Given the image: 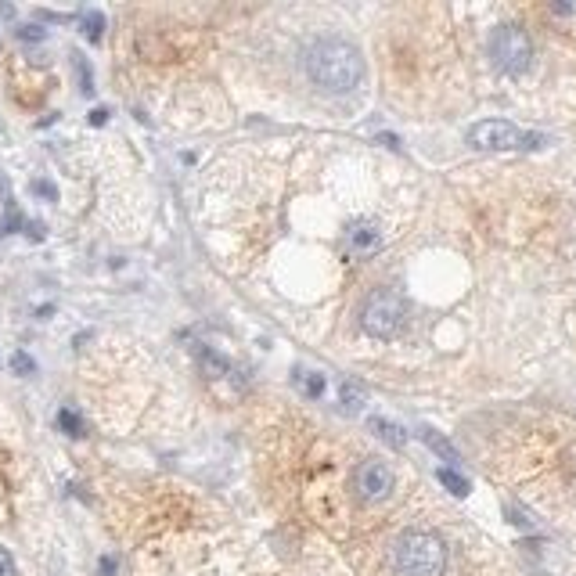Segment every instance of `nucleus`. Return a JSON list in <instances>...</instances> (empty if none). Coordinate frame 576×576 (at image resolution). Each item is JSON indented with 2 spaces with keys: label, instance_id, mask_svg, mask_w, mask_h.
Returning <instances> with one entry per match:
<instances>
[{
  "label": "nucleus",
  "instance_id": "obj_1",
  "mask_svg": "<svg viewBox=\"0 0 576 576\" xmlns=\"http://www.w3.org/2000/svg\"><path fill=\"white\" fill-rule=\"evenodd\" d=\"M306 72L328 94H350L360 80H364V58L353 44L335 40V36H321L306 47Z\"/></svg>",
  "mask_w": 576,
  "mask_h": 576
},
{
  "label": "nucleus",
  "instance_id": "obj_2",
  "mask_svg": "<svg viewBox=\"0 0 576 576\" xmlns=\"http://www.w3.org/2000/svg\"><path fill=\"white\" fill-rule=\"evenodd\" d=\"M393 562L400 576H443L447 573V548L436 533L407 530L396 540Z\"/></svg>",
  "mask_w": 576,
  "mask_h": 576
},
{
  "label": "nucleus",
  "instance_id": "obj_3",
  "mask_svg": "<svg viewBox=\"0 0 576 576\" xmlns=\"http://www.w3.org/2000/svg\"><path fill=\"white\" fill-rule=\"evenodd\" d=\"M407 317L404 296L393 292V288H375L368 299H364V310H360V324L371 339H393L400 335Z\"/></svg>",
  "mask_w": 576,
  "mask_h": 576
},
{
  "label": "nucleus",
  "instance_id": "obj_4",
  "mask_svg": "<svg viewBox=\"0 0 576 576\" xmlns=\"http://www.w3.org/2000/svg\"><path fill=\"white\" fill-rule=\"evenodd\" d=\"M468 144L483 148V152H522V148H540L544 137L526 134L515 123H504V119H483L468 130Z\"/></svg>",
  "mask_w": 576,
  "mask_h": 576
},
{
  "label": "nucleus",
  "instance_id": "obj_5",
  "mask_svg": "<svg viewBox=\"0 0 576 576\" xmlns=\"http://www.w3.org/2000/svg\"><path fill=\"white\" fill-rule=\"evenodd\" d=\"M490 58L501 72L508 76H522L530 69V58H533V44L530 36L522 33L519 26H501L494 36H490Z\"/></svg>",
  "mask_w": 576,
  "mask_h": 576
},
{
  "label": "nucleus",
  "instance_id": "obj_6",
  "mask_svg": "<svg viewBox=\"0 0 576 576\" xmlns=\"http://www.w3.org/2000/svg\"><path fill=\"white\" fill-rule=\"evenodd\" d=\"M389 490H393V468H389L386 461L368 458L353 468V494H357L364 504L386 501Z\"/></svg>",
  "mask_w": 576,
  "mask_h": 576
},
{
  "label": "nucleus",
  "instance_id": "obj_7",
  "mask_svg": "<svg viewBox=\"0 0 576 576\" xmlns=\"http://www.w3.org/2000/svg\"><path fill=\"white\" fill-rule=\"evenodd\" d=\"M342 249H346V256H353V260L375 256V252L382 249V231H378V224H371V220H357V224H350L342 231Z\"/></svg>",
  "mask_w": 576,
  "mask_h": 576
},
{
  "label": "nucleus",
  "instance_id": "obj_8",
  "mask_svg": "<svg viewBox=\"0 0 576 576\" xmlns=\"http://www.w3.org/2000/svg\"><path fill=\"white\" fill-rule=\"evenodd\" d=\"M360 407H364V389H360L353 378L339 382V411L342 414H357Z\"/></svg>",
  "mask_w": 576,
  "mask_h": 576
},
{
  "label": "nucleus",
  "instance_id": "obj_9",
  "mask_svg": "<svg viewBox=\"0 0 576 576\" xmlns=\"http://www.w3.org/2000/svg\"><path fill=\"white\" fill-rule=\"evenodd\" d=\"M198 360H202V368H206V375L209 378H231L234 375V368L227 364L220 353H213L209 346H198Z\"/></svg>",
  "mask_w": 576,
  "mask_h": 576
},
{
  "label": "nucleus",
  "instance_id": "obj_10",
  "mask_svg": "<svg viewBox=\"0 0 576 576\" xmlns=\"http://www.w3.org/2000/svg\"><path fill=\"white\" fill-rule=\"evenodd\" d=\"M368 425H371V432H375L378 440H386L389 447L400 450V447H404V443H407L404 429H400V425H396V422H386V418H371Z\"/></svg>",
  "mask_w": 576,
  "mask_h": 576
},
{
  "label": "nucleus",
  "instance_id": "obj_11",
  "mask_svg": "<svg viewBox=\"0 0 576 576\" xmlns=\"http://www.w3.org/2000/svg\"><path fill=\"white\" fill-rule=\"evenodd\" d=\"M296 386L299 393L317 400V396H324V375H317V371H296Z\"/></svg>",
  "mask_w": 576,
  "mask_h": 576
},
{
  "label": "nucleus",
  "instance_id": "obj_12",
  "mask_svg": "<svg viewBox=\"0 0 576 576\" xmlns=\"http://www.w3.org/2000/svg\"><path fill=\"white\" fill-rule=\"evenodd\" d=\"M422 440L429 443V447L436 450V454H443L447 461H458V450L450 447V440H443V436H440L436 429H422Z\"/></svg>",
  "mask_w": 576,
  "mask_h": 576
},
{
  "label": "nucleus",
  "instance_id": "obj_13",
  "mask_svg": "<svg viewBox=\"0 0 576 576\" xmlns=\"http://www.w3.org/2000/svg\"><path fill=\"white\" fill-rule=\"evenodd\" d=\"M58 425L65 429V436H83V418L72 407H62L58 411Z\"/></svg>",
  "mask_w": 576,
  "mask_h": 576
},
{
  "label": "nucleus",
  "instance_id": "obj_14",
  "mask_svg": "<svg viewBox=\"0 0 576 576\" xmlns=\"http://www.w3.org/2000/svg\"><path fill=\"white\" fill-rule=\"evenodd\" d=\"M436 476H440V483L447 486L450 494H458V497H465V494H468V479H465V476H458V472H450V468H440Z\"/></svg>",
  "mask_w": 576,
  "mask_h": 576
},
{
  "label": "nucleus",
  "instance_id": "obj_15",
  "mask_svg": "<svg viewBox=\"0 0 576 576\" xmlns=\"http://www.w3.org/2000/svg\"><path fill=\"white\" fill-rule=\"evenodd\" d=\"M101 29H105V15H101V11H83V33H87V40L98 44Z\"/></svg>",
  "mask_w": 576,
  "mask_h": 576
},
{
  "label": "nucleus",
  "instance_id": "obj_16",
  "mask_svg": "<svg viewBox=\"0 0 576 576\" xmlns=\"http://www.w3.org/2000/svg\"><path fill=\"white\" fill-rule=\"evenodd\" d=\"M11 368H15L18 375H33L36 364H33V357H29V353H15V357H11Z\"/></svg>",
  "mask_w": 576,
  "mask_h": 576
},
{
  "label": "nucleus",
  "instance_id": "obj_17",
  "mask_svg": "<svg viewBox=\"0 0 576 576\" xmlns=\"http://www.w3.org/2000/svg\"><path fill=\"white\" fill-rule=\"evenodd\" d=\"M0 576H18L15 558H11V551H8V548H0Z\"/></svg>",
  "mask_w": 576,
  "mask_h": 576
},
{
  "label": "nucleus",
  "instance_id": "obj_18",
  "mask_svg": "<svg viewBox=\"0 0 576 576\" xmlns=\"http://www.w3.org/2000/svg\"><path fill=\"white\" fill-rule=\"evenodd\" d=\"M18 36H22V40H33V44H36V40H44V29H40V26H22V29H18Z\"/></svg>",
  "mask_w": 576,
  "mask_h": 576
},
{
  "label": "nucleus",
  "instance_id": "obj_19",
  "mask_svg": "<svg viewBox=\"0 0 576 576\" xmlns=\"http://www.w3.org/2000/svg\"><path fill=\"white\" fill-rule=\"evenodd\" d=\"M105 119H108L105 108H94V112H90V123H94V126H101V123H105Z\"/></svg>",
  "mask_w": 576,
  "mask_h": 576
},
{
  "label": "nucleus",
  "instance_id": "obj_20",
  "mask_svg": "<svg viewBox=\"0 0 576 576\" xmlns=\"http://www.w3.org/2000/svg\"><path fill=\"white\" fill-rule=\"evenodd\" d=\"M33 188H36V191H40V195H47V198H54V195H58V191H54V188H51V184H44V180H36Z\"/></svg>",
  "mask_w": 576,
  "mask_h": 576
}]
</instances>
